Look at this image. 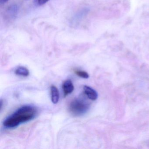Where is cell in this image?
I'll return each instance as SVG.
<instances>
[{"instance_id":"obj_1","label":"cell","mask_w":149,"mask_h":149,"mask_svg":"<svg viewBox=\"0 0 149 149\" xmlns=\"http://www.w3.org/2000/svg\"><path fill=\"white\" fill-rule=\"evenodd\" d=\"M37 114L36 107L32 105H23L7 117L3 122V125L7 129L16 128L21 124L33 120Z\"/></svg>"},{"instance_id":"obj_2","label":"cell","mask_w":149,"mask_h":149,"mask_svg":"<svg viewBox=\"0 0 149 149\" xmlns=\"http://www.w3.org/2000/svg\"><path fill=\"white\" fill-rule=\"evenodd\" d=\"M89 104L81 98H75L72 100L69 105V110L74 116H81L85 114L89 109Z\"/></svg>"},{"instance_id":"obj_3","label":"cell","mask_w":149,"mask_h":149,"mask_svg":"<svg viewBox=\"0 0 149 149\" xmlns=\"http://www.w3.org/2000/svg\"><path fill=\"white\" fill-rule=\"evenodd\" d=\"M84 91L87 97L92 101H95L98 97L97 92L94 89L87 85L84 87Z\"/></svg>"},{"instance_id":"obj_4","label":"cell","mask_w":149,"mask_h":149,"mask_svg":"<svg viewBox=\"0 0 149 149\" xmlns=\"http://www.w3.org/2000/svg\"><path fill=\"white\" fill-rule=\"evenodd\" d=\"M63 89L64 96L66 97L71 94L74 90V86L72 81L67 80L63 84Z\"/></svg>"},{"instance_id":"obj_5","label":"cell","mask_w":149,"mask_h":149,"mask_svg":"<svg viewBox=\"0 0 149 149\" xmlns=\"http://www.w3.org/2000/svg\"><path fill=\"white\" fill-rule=\"evenodd\" d=\"M50 93L52 102L54 104H56L59 102L60 98V95L58 89L54 85H52L50 87Z\"/></svg>"},{"instance_id":"obj_6","label":"cell","mask_w":149,"mask_h":149,"mask_svg":"<svg viewBox=\"0 0 149 149\" xmlns=\"http://www.w3.org/2000/svg\"><path fill=\"white\" fill-rule=\"evenodd\" d=\"M15 73L17 75L23 77H28L29 75V71L26 67L19 66L16 69Z\"/></svg>"},{"instance_id":"obj_7","label":"cell","mask_w":149,"mask_h":149,"mask_svg":"<svg viewBox=\"0 0 149 149\" xmlns=\"http://www.w3.org/2000/svg\"><path fill=\"white\" fill-rule=\"evenodd\" d=\"M74 73L79 77L84 78V79H88L89 77V74L87 72L84 70H74Z\"/></svg>"},{"instance_id":"obj_8","label":"cell","mask_w":149,"mask_h":149,"mask_svg":"<svg viewBox=\"0 0 149 149\" xmlns=\"http://www.w3.org/2000/svg\"><path fill=\"white\" fill-rule=\"evenodd\" d=\"M49 0H34L35 4L38 6H41L44 5Z\"/></svg>"},{"instance_id":"obj_9","label":"cell","mask_w":149,"mask_h":149,"mask_svg":"<svg viewBox=\"0 0 149 149\" xmlns=\"http://www.w3.org/2000/svg\"><path fill=\"white\" fill-rule=\"evenodd\" d=\"M8 0H0V2L1 3H5L7 2Z\"/></svg>"}]
</instances>
